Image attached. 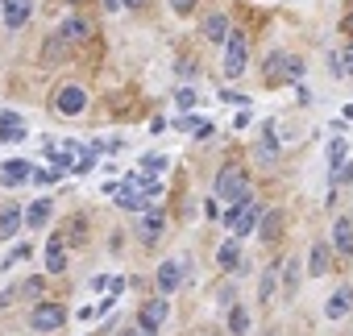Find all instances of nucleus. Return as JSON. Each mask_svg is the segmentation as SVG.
Wrapping results in <instances>:
<instances>
[{
    "mask_svg": "<svg viewBox=\"0 0 353 336\" xmlns=\"http://www.w3.org/2000/svg\"><path fill=\"white\" fill-rule=\"evenodd\" d=\"M225 229H233L237 237H250L254 229H258V220H262V208H258V200L250 196V200H237V204H225Z\"/></svg>",
    "mask_w": 353,
    "mask_h": 336,
    "instance_id": "f257e3e1",
    "label": "nucleus"
},
{
    "mask_svg": "<svg viewBox=\"0 0 353 336\" xmlns=\"http://www.w3.org/2000/svg\"><path fill=\"white\" fill-rule=\"evenodd\" d=\"M216 200H225V204L250 200V175L241 171V166H229V171L216 175Z\"/></svg>",
    "mask_w": 353,
    "mask_h": 336,
    "instance_id": "f03ea898",
    "label": "nucleus"
},
{
    "mask_svg": "<svg viewBox=\"0 0 353 336\" xmlns=\"http://www.w3.org/2000/svg\"><path fill=\"white\" fill-rule=\"evenodd\" d=\"M141 183H145V175L137 171V175H129V179H125V183L117 187V204H121L125 212H150V208H154Z\"/></svg>",
    "mask_w": 353,
    "mask_h": 336,
    "instance_id": "7ed1b4c3",
    "label": "nucleus"
},
{
    "mask_svg": "<svg viewBox=\"0 0 353 336\" xmlns=\"http://www.w3.org/2000/svg\"><path fill=\"white\" fill-rule=\"evenodd\" d=\"M188 274H192V262H183V258L162 262L158 266V295H174V291L188 282Z\"/></svg>",
    "mask_w": 353,
    "mask_h": 336,
    "instance_id": "20e7f679",
    "label": "nucleus"
},
{
    "mask_svg": "<svg viewBox=\"0 0 353 336\" xmlns=\"http://www.w3.org/2000/svg\"><path fill=\"white\" fill-rule=\"evenodd\" d=\"M63 324H67L63 303H34V311H30V328L34 332H59Z\"/></svg>",
    "mask_w": 353,
    "mask_h": 336,
    "instance_id": "39448f33",
    "label": "nucleus"
},
{
    "mask_svg": "<svg viewBox=\"0 0 353 336\" xmlns=\"http://www.w3.org/2000/svg\"><path fill=\"white\" fill-rule=\"evenodd\" d=\"M221 67H225V79H237V75L245 71V38H241L237 30H233L229 42H225V63H221Z\"/></svg>",
    "mask_w": 353,
    "mask_h": 336,
    "instance_id": "423d86ee",
    "label": "nucleus"
},
{
    "mask_svg": "<svg viewBox=\"0 0 353 336\" xmlns=\"http://www.w3.org/2000/svg\"><path fill=\"white\" fill-rule=\"evenodd\" d=\"M0 183H5V187L34 183V162H26V158H9V162H0Z\"/></svg>",
    "mask_w": 353,
    "mask_h": 336,
    "instance_id": "0eeeda50",
    "label": "nucleus"
},
{
    "mask_svg": "<svg viewBox=\"0 0 353 336\" xmlns=\"http://www.w3.org/2000/svg\"><path fill=\"white\" fill-rule=\"evenodd\" d=\"M166 311H170V303H166L162 295H158V299H150V303L137 311V328H141V332H158V328L166 324Z\"/></svg>",
    "mask_w": 353,
    "mask_h": 336,
    "instance_id": "6e6552de",
    "label": "nucleus"
},
{
    "mask_svg": "<svg viewBox=\"0 0 353 336\" xmlns=\"http://www.w3.org/2000/svg\"><path fill=\"white\" fill-rule=\"evenodd\" d=\"M303 75V63L299 59H287V54H270V63H266V79L274 83V79H299Z\"/></svg>",
    "mask_w": 353,
    "mask_h": 336,
    "instance_id": "1a4fd4ad",
    "label": "nucleus"
},
{
    "mask_svg": "<svg viewBox=\"0 0 353 336\" xmlns=\"http://www.w3.org/2000/svg\"><path fill=\"white\" fill-rule=\"evenodd\" d=\"M54 104H59V112H63V116H79V112L88 108V92H83V87H75V83H67V87L54 96Z\"/></svg>",
    "mask_w": 353,
    "mask_h": 336,
    "instance_id": "9d476101",
    "label": "nucleus"
},
{
    "mask_svg": "<svg viewBox=\"0 0 353 336\" xmlns=\"http://www.w3.org/2000/svg\"><path fill=\"white\" fill-rule=\"evenodd\" d=\"M21 224H26V212H21L17 204H5V208H0V241L17 237V233H21Z\"/></svg>",
    "mask_w": 353,
    "mask_h": 336,
    "instance_id": "9b49d317",
    "label": "nucleus"
},
{
    "mask_svg": "<svg viewBox=\"0 0 353 336\" xmlns=\"http://www.w3.org/2000/svg\"><path fill=\"white\" fill-rule=\"evenodd\" d=\"M0 5H5V25H9V30H21V25L30 21V13H34L30 0H0Z\"/></svg>",
    "mask_w": 353,
    "mask_h": 336,
    "instance_id": "f8f14e48",
    "label": "nucleus"
},
{
    "mask_svg": "<svg viewBox=\"0 0 353 336\" xmlns=\"http://www.w3.org/2000/svg\"><path fill=\"white\" fill-rule=\"evenodd\" d=\"M349 311H353V286L332 291V299L324 303V315H328V319H341V315H349Z\"/></svg>",
    "mask_w": 353,
    "mask_h": 336,
    "instance_id": "ddd939ff",
    "label": "nucleus"
},
{
    "mask_svg": "<svg viewBox=\"0 0 353 336\" xmlns=\"http://www.w3.org/2000/svg\"><path fill=\"white\" fill-rule=\"evenodd\" d=\"M258 158L262 162H279V137H274V125L270 120L258 129Z\"/></svg>",
    "mask_w": 353,
    "mask_h": 336,
    "instance_id": "4468645a",
    "label": "nucleus"
},
{
    "mask_svg": "<svg viewBox=\"0 0 353 336\" xmlns=\"http://www.w3.org/2000/svg\"><path fill=\"white\" fill-rule=\"evenodd\" d=\"M50 212H54V200H50V196L34 200V204L26 208V229H42V224L50 220Z\"/></svg>",
    "mask_w": 353,
    "mask_h": 336,
    "instance_id": "2eb2a0df",
    "label": "nucleus"
},
{
    "mask_svg": "<svg viewBox=\"0 0 353 336\" xmlns=\"http://www.w3.org/2000/svg\"><path fill=\"white\" fill-rule=\"evenodd\" d=\"M162 229H166V216H162V212H145L141 224H137V237H141L145 245H154V241L162 237Z\"/></svg>",
    "mask_w": 353,
    "mask_h": 336,
    "instance_id": "dca6fc26",
    "label": "nucleus"
},
{
    "mask_svg": "<svg viewBox=\"0 0 353 336\" xmlns=\"http://www.w3.org/2000/svg\"><path fill=\"white\" fill-rule=\"evenodd\" d=\"M332 245H336V253H341V258H353V220H345V216H341V220L332 224Z\"/></svg>",
    "mask_w": 353,
    "mask_h": 336,
    "instance_id": "f3484780",
    "label": "nucleus"
},
{
    "mask_svg": "<svg viewBox=\"0 0 353 336\" xmlns=\"http://www.w3.org/2000/svg\"><path fill=\"white\" fill-rule=\"evenodd\" d=\"M328 266H332V245L316 241V245H312V258H307V274H312V278H320Z\"/></svg>",
    "mask_w": 353,
    "mask_h": 336,
    "instance_id": "a211bd4d",
    "label": "nucleus"
},
{
    "mask_svg": "<svg viewBox=\"0 0 353 336\" xmlns=\"http://www.w3.org/2000/svg\"><path fill=\"white\" fill-rule=\"evenodd\" d=\"M26 137V120L17 112H0V141H21Z\"/></svg>",
    "mask_w": 353,
    "mask_h": 336,
    "instance_id": "6ab92c4d",
    "label": "nucleus"
},
{
    "mask_svg": "<svg viewBox=\"0 0 353 336\" xmlns=\"http://www.w3.org/2000/svg\"><path fill=\"white\" fill-rule=\"evenodd\" d=\"M229 34H233V30H229V17H225V13H212V17L204 21V38H208V42H221V46H225Z\"/></svg>",
    "mask_w": 353,
    "mask_h": 336,
    "instance_id": "aec40b11",
    "label": "nucleus"
},
{
    "mask_svg": "<svg viewBox=\"0 0 353 336\" xmlns=\"http://www.w3.org/2000/svg\"><path fill=\"white\" fill-rule=\"evenodd\" d=\"M299 278H303V266H299V258H287V262H283V295H287V299L299 291Z\"/></svg>",
    "mask_w": 353,
    "mask_h": 336,
    "instance_id": "412c9836",
    "label": "nucleus"
},
{
    "mask_svg": "<svg viewBox=\"0 0 353 336\" xmlns=\"http://www.w3.org/2000/svg\"><path fill=\"white\" fill-rule=\"evenodd\" d=\"M88 34H92V25L79 21V17H67V21L59 25V38H63V42H83Z\"/></svg>",
    "mask_w": 353,
    "mask_h": 336,
    "instance_id": "4be33fe9",
    "label": "nucleus"
},
{
    "mask_svg": "<svg viewBox=\"0 0 353 336\" xmlns=\"http://www.w3.org/2000/svg\"><path fill=\"white\" fill-rule=\"evenodd\" d=\"M279 233H283V212H274V208L262 212V233H258V237L270 245V241H279Z\"/></svg>",
    "mask_w": 353,
    "mask_h": 336,
    "instance_id": "5701e85b",
    "label": "nucleus"
},
{
    "mask_svg": "<svg viewBox=\"0 0 353 336\" xmlns=\"http://www.w3.org/2000/svg\"><path fill=\"white\" fill-rule=\"evenodd\" d=\"M216 266H221V270H237V266H241V245H237V241H225V245L216 249Z\"/></svg>",
    "mask_w": 353,
    "mask_h": 336,
    "instance_id": "b1692460",
    "label": "nucleus"
},
{
    "mask_svg": "<svg viewBox=\"0 0 353 336\" xmlns=\"http://www.w3.org/2000/svg\"><path fill=\"white\" fill-rule=\"evenodd\" d=\"M46 270H50V274H63V270H67V249L59 245V237L46 245Z\"/></svg>",
    "mask_w": 353,
    "mask_h": 336,
    "instance_id": "393cba45",
    "label": "nucleus"
},
{
    "mask_svg": "<svg viewBox=\"0 0 353 336\" xmlns=\"http://www.w3.org/2000/svg\"><path fill=\"white\" fill-rule=\"evenodd\" d=\"M179 125H183V129H188L192 137H200V141H204V137H212V129H216L212 120H204V116H192V112H188V116H183Z\"/></svg>",
    "mask_w": 353,
    "mask_h": 336,
    "instance_id": "a878e982",
    "label": "nucleus"
},
{
    "mask_svg": "<svg viewBox=\"0 0 353 336\" xmlns=\"http://www.w3.org/2000/svg\"><path fill=\"white\" fill-rule=\"evenodd\" d=\"M166 154H145L141 158V175H150V179H162V171H166Z\"/></svg>",
    "mask_w": 353,
    "mask_h": 336,
    "instance_id": "bb28decb",
    "label": "nucleus"
},
{
    "mask_svg": "<svg viewBox=\"0 0 353 336\" xmlns=\"http://www.w3.org/2000/svg\"><path fill=\"white\" fill-rule=\"evenodd\" d=\"M63 54H67V42H63V38L54 34V38H50L46 46H42V63H46V67H54V63H59Z\"/></svg>",
    "mask_w": 353,
    "mask_h": 336,
    "instance_id": "cd10ccee",
    "label": "nucleus"
},
{
    "mask_svg": "<svg viewBox=\"0 0 353 336\" xmlns=\"http://www.w3.org/2000/svg\"><path fill=\"white\" fill-rule=\"evenodd\" d=\"M279 270H283V262H270V266H266V274H262V282H258V299H270V295H274Z\"/></svg>",
    "mask_w": 353,
    "mask_h": 336,
    "instance_id": "c85d7f7f",
    "label": "nucleus"
},
{
    "mask_svg": "<svg viewBox=\"0 0 353 336\" xmlns=\"http://www.w3.org/2000/svg\"><path fill=\"white\" fill-rule=\"evenodd\" d=\"M345 154H349V145H345V137L336 133L332 141H328V166L336 171V166H345Z\"/></svg>",
    "mask_w": 353,
    "mask_h": 336,
    "instance_id": "c756f323",
    "label": "nucleus"
},
{
    "mask_svg": "<svg viewBox=\"0 0 353 336\" xmlns=\"http://www.w3.org/2000/svg\"><path fill=\"white\" fill-rule=\"evenodd\" d=\"M229 332H233V336H245V332H250V311H245V307H233V311H229Z\"/></svg>",
    "mask_w": 353,
    "mask_h": 336,
    "instance_id": "7c9ffc66",
    "label": "nucleus"
},
{
    "mask_svg": "<svg viewBox=\"0 0 353 336\" xmlns=\"http://www.w3.org/2000/svg\"><path fill=\"white\" fill-rule=\"evenodd\" d=\"M196 100H200V96H196V87H179V92H174V104H179L183 112H192V108H196Z\"/></svg>",
    "mask_w": 353,
    "mask_h": 336,
    "instance_id": "2f4dec72",
    "label": "nucleus"
},
{
    "mask_svg": "<svg viewBox=\"0 0 353 336\" xmlns=\"http://www.w3.org/2000/svg\"><path fill=\"white\" fill-rule=\"evenodd\" d=\"M17 262H30V241H26V245H17V249L9 253V262H0V266L9 270V266H17Z\"/></svg>",
    "mask_w": 353,
    "mask_h": 336,
    "instance_id": "473e14b6",
    "label": "nucleus"
},
{
    "mask_svg": "<svg viewBox=\"0 0 353 336\" xmlns=\"http://www.w3.org/2000/svg\"><path fill=\"white\" fill-rule=\"evenodd\" d=\"M17 295H30V299H34V295H42V278H26Z\"/></svg>",
    "mask_w": 353,
    "mask_h": 336,
    "instance_id": "72a5a7b5",
    "label": "nucleus"
},
{
    "mask_svg": "<svg viewBox=\"0 0 353 336\" xmlns=\"http://www.w3.org/2000/svg\"><path fill=\"white\" fill-rule=\"evenodd\" d=\"M170 9H174V13H179V17H188V13L196 9V0H170Z\"/></svg>",
    "mask_w": 353,
    "mask_h": 336,
    "instance_id": "f704fd0d",
    "label": "nucleus"
},
{
    "mask_svg": "<svg viewBox=\"0 0 353 336\" xmlns=\"http://www.w3.org/2000/svg\"><path fill=\"white\" fill-rule=\"evenodd\" d=\"M221 100H229V104H245L250 96H241V92H221Z\"/></svg>",
    "mask_w": 353,
    "mask_h": 336,
    "instance_id": "c9c22d12",
    "label": "nucleus"
},
{
    "mask_svg": "<svg viewBox=\"0 0 353 336\" xmlns=\"http://www.w3.org/2000/svg\"><path fill=\"white\" fill-rule=\"evenodd\" d=\"M341 59H345V75H353V46H349V50H345Z\"/></svg>",
    "mask_w": 353,
    "mask_h": 336,
    "instance_id": "e433bc0d",
    "label": "nucleus"
},
{
    "mask_svg": "<svg viewBox=\"0 0 353 336\" xmlns=\"http://www.w3.org/2000/svg\"><path fill=\"white\" fill-rule=\"evenodd\" d=\"M100 5H104V13H117V9H121V0H100Z\"/></svg>",
    "mask_w": 353,
    "mask_h": 336,
    "instance_id": "4c0bfd02",
    "label": "nucleus"
},
{
    "mask_svg": "<svg viewBox=\"0 0 353 336\" xmlns=\"http://www.w3.org/2000/svg\"><path fill=\"white\" fill-rule=\"evenodd\" d=\"M341 30H345V34H353V17H345V21H341Z\"/></svg>",
    "mask_w": 353,
    "mask_h": 336,
    "instance_id": "58836bf2",
    "label": "nucleus"
},
{
    "mask_svg": "<svg viewBox=\"0 0 353 336\" xmlns=\"http://www.w3.org/2000/svg\"><path fill=\"white\" fill-rule=\"evenodd\" d=\"M137 332H141V328H125V332H117V336H137Z\"/></svg>",
    "mask_w": 353,
    "mask_h": 336,
    "instance_id": "ea45409f",
    "label": "nucleus"
},
{
    "mask_svg": "<svg viewBox=\"0 0 353 336\" xmlns=\"http://www.w3.org/2000/svg\"><path fill=\"white\" fill-rule=\"evenodd\" d=\"M125 5H129V9H133V5H141V0H125Z\"/></svg>",
    "mask_w": 353,
    "mask_h": 336,
    "instance_id": "a19ab883",
    "label": "nucleus"
},
{
    "mask_svg": "<svg viewBox=\"0 0 353 336\" xmlns=\"http://www.w3.org/2000/svg\"><path fill=\"white\" fill-rule=\"evenodd\" d=\"M141 336H158V332H141Z\"/></svg>",
    "mask_w": 353,
    "mask_h": 336,
    "instance_id": "79ce46f5",
    "label": "nucleus"
}]
</instances>
